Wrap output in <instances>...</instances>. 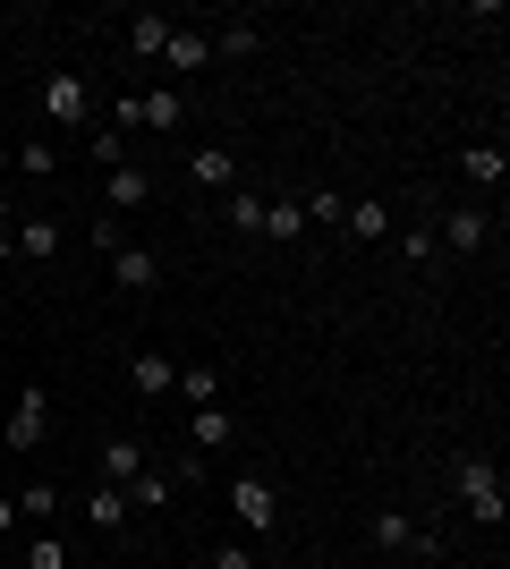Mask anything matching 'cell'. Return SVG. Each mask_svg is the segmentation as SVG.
Instances as JSON below:
<instances>
[{"instance_id":"1","label":"cell","mask_w":510,"mask_h":569,"mask_svg":"<svg viewBox=\"0 0 510 569\" xmlns=\"http://www.w3.org/2000/svg\"><path fill=\"white\" fill-rule=\"evenodd\" d=\"M451 493H460V510L477 527H502L510 519V485H502V468H493L486 451H451Z\"/></svg>"},{"instance_id":"2","label":"cell","mask_w":510,"mask_h":569,"mask_svg":"<svg viewBox=\"0 0 510 569\" xmlns=\"http://www.w3.org/2000/svg\"><path fill=\"white\" fill-rule=\"evenodd\" d=\"M34 102H43V119H51V128H69V137L94 128V94H86V77H77V69H51L43 86H34Z\"/></svg>"},{"instance_id":"3","label":"cell","mask_w":510,"mask_h":569,"mask_svg":"<svg viewBox=\"0 0 510 569\" xmlns=\"http://www.w3.org/2000/svg\"><path fill=\"white\" fill-rule=\"evenodd\" d=\"M0 442H9V451H43V442H51V382H18Z\"/></svg>"},{"instance_id":"4","label":"cell","mask_w":510,"mask_h":569,"mask_svg":"<svg viewBox=\"0 0 510 569\" xmlns=\"http://www.w3.org/2000/svg\"><path fill=\"white\" fill-rule=\"evenodd\" d=\"M221 501H230V519H239L247 536H281V493H272L264 476H230Z\"/></svg>"},{"instance_id":"5","label":"cell","mask_w":510,"mask_h":569,"mask_svg":"<svg viewBox=\"0 0 510 569\" xmlns=\"http://www.w3.org/2000/svg\"><path fill=\"white\" fill-rule=\"evenodd\" d=\"M188 119V94H170V86H153V94H120L111 102V128H153V137H170Z\"/></svg>"},{"instance_id":"6","label":"cell","mask_w":510,"mask_h":569,"mask_svg":"<svg viewBox=\"0 0 510 569\" xmlns=\"http://www.w3.org/2000/svg\"><path fill=\"white\" fill-rule=\"evenodd\" d=\"M426 230H434V247H442V256H477V247L493 238V213H486V204H442V213L426 221Z\"/></svg>"},{"instance_id":"7","label":"cell","mask_w":510,"mask_h":569,"mask_svg":"<svg viewBox=\"0 0 510 569\" xmlns=\"http://www.w3.org/2000/svg\"><path fill=\"white\" fill-rule=\"evenodd\" d=\"M366 536H374V552H442V536H434V527H417L409 510H374Z\"/></svg>"},{"instance_id":"8","label":"cell","mask_w":510,"mask_h":569,"mask_svg":"<svg viewBox=\"0 0 510 569\" xmlns=\"http://www.w3.org/2000/svg\"><path fill=\"white\" fill-rule=\"evenodd\" d=\"M60 247H69V221L60 213H26L18 238H9V256H26V263H60Z\"/></svg>"},{"instance_id":"9","label":"cell","mask_w":510,"mask_h":569,"mask_svg":"<svg viewBox=\"0 0 510 569\" xmlns=\"http://www.w3.org/2000/svg\"><path fill=\"white\" fill-rule=\"evenodd\" d=\"M188 188L230 196V188H239V153H230V144H196V153H188Z\"/></svg>"},{"instance_id":"10","label":"cell","mask_w":510,"mask_h":569,"mask_svg":"<svg viewBox=\"0 0 510 569\" xmlns=\"http://www.w3.org/2000/svg\"><path fill=\"white\" fill-rule=\"evenodd\" d=\"M230 442H239V417H230V400H221V408H188V451H196V459L230 451Z\"/></svg>"},{"instance_id":"11","label":"cell","mask_w":510,"mask_h":569,"mask_svg":"<svg viewBox=\"0 0 510 569\" xmlns=\"http://www.w3.org/2000/svg\"><path fill=\"white\" fill-rule=\"evenodd\" d=\"M102 196H111V221H120V213H137V204H153V170H146V162L102 170Z\"/></svg>"},{"instance_id":"12","label":"cell","mask_w":510,"mask_h":569,"mask_svg":"<svg viewBox=\"0 0 510 569\" xmlns=\"http://www.w3.org/2000/svg\"><path fill=\"white\" fill-rule=\"evenodd\" d=\"M170 382H179V357H162V349L128 357V391H137V400H170Z\"/></svg>"},{"instance_id":"13","label":"cell","mask_w":510,"mask_h":569,"mask_svg":"<svg viewBox=\"0 0 510 569\" xmlns=\"http://www.w3.org/2000/svg\"><path fill=\"white\" fill-rule=\"evenodd\" d=\"M451 162H460V179H468L477 196H486V188H502V179H510V153H502V144H460Z\"/></svg>"},{"instance_id":"14","label":"cell","mask_w":510,"mask_h":569,"mask_svg":"<svg viewBox=\"0 0 510 569\" xmlns=\"http://www.w3.org/2000/svg\"><path fill=\"white\" fill-rule=\"evenodd\" d=\"M111 281H120L128 298H137V289H153V281H162V256H153V247H137V238H128L120 256H111Z\"/></svg>"},{"instance_id":"15","label":"cell","mask_w":510,"mask_h":569,"mask_svg":"<svg viewBox=\"0 0 510 569\" xmlns=\"http://www.w3.org/2000/svg\"><path fill=\"white\" fill-rule=\"evenodd\" d=\"M128 519H137V510H128L120 485H94V493H86V527H94V536H128Z\"/></svg>"},{"instance_id":"16","label":"cell","mask_w":510,"mask_h":569,"mask_svg":"<svg viewBox=\"0 0 510 569\" xmlns=\"http://www.w3.org/2000/svg\"><path fill=\"white\" fill-rule=\"evenodd\" d=\"M146 459H153V451L137 442V433H102V485H128Z\"/></svg>"},{"instance_id":"17","label":"cell","mask_w":510,"mask_h":569,"mask_svg":"<svg viewBox=\"0 0 510 569\" xmlns=\"http://www.w3.org/2000/svg\"><path fill=\"white\" fill-rule=\"evenodd\" d=\"M204 60H213V43H204L196 26H170V43H162V69H170V77H196Z\"/></svg>"},{"instance_id":"18","label":"cell","mask_w":510,"mask_h":569,"mask_svg":"<svg viewBox=\"0 0 510 569\" xmlns=\"http://www.w3.org/2000/svg\"><path fill=\"white\" fill-rule=\"evenodd\" d=\"M340 230L358 238V247H374V238H391V204H383V196H358V204L340 213Z\"/></svg>"},{"instance_id":"19","label":"cell","mask_w":510,"mask_h":569,"mask_svg":"<svg viewBox=\"0 0 510 569\" xmlns=\"http://www.w3.org/2000/svg\"><path fill=\"white\" fill-rule=\"evenodd\" d=\"M120 493H128V510H170V493H179V485H170V468H153V459H146Z\"/></svg>"},{"instance_id":"20","label":"cell","mask_w":510,"mask_h":569,"mask_svg":"<svg viewBox=\"0 0 510 569\" xmlns=\"http://www.w3.org/2000/svg\"><path fill=\"white\" fill-rule=\"evenodd\" d=\"M221 221H230L239 238H264V196H256V188H230V196H221Z\"/></svg>"},{"instance_id":"21","label":"cell","mask_w":510,"mask_h":569,"mask_svg":"<svg viewBox=\"0 0 510 569\" xmlns=\"http://www.w3.org/2000/svg\"><path fill=\"white\" fill-rule=\"evenodd\" d=\"M170 26H179V18H162V9H146V18H128V51H137V60H162Z\"/></svg>"},{"instance_id":"22","label":"cell","mask_w":510,"mask_h":569,"mask_svg":"<svg viewBox=\"0 0 510 569\" xmlns=\"http://www.w3.org/2000/svg\"><path fill=\"white\" fill-rule=\"evenodd\" d=\"M264 238H281V247L307 238V204H298V196H264Z\"/></svg>"},{"instance_id":"23","label":"cell","mask_w":510,"mask_h":569,"mask_svg":"<svg viewBox=\"0 0 510 569\" xmlns=\"http://www.w3.org/2000/svg\"><path fill=\"white\" fill-rule=\"evenodd\" d=\"M170 391H179L188 408H221V375H213V366H179V382H170Z\"/></svg>"},{"instance_id":"24","label":"cell","mask_w":510,"mask_h":569,"mask_svg":"<svg viewBox=\"0 0 510 569\" xmlns=\"http://www.w3.org/2000/svg\"><path fill=\"white\" fill-rule=\"evenodd\" d=\"M204 43H213L221 60H247V51H264V26H213Z\"/></svg>"},{"instance_id":"25","label":"cell","mask_w":510,"mask_h":569,"mask_svg":"<svg viewBox=\"0 0 510 569\" xmlns=\"http://www.w3.org/2000/svg\"><path fill=\"white\" fill-rule=\"evenodd\" d=\"M60 501H69L60 485H26V493H18V519H34V527H43V519H60Z\"/></svg>"},{"instance_id":"26","label":"cell","mask_w":510,"mask_h":569,"mask_svg":"<svg viewBox=\"0 0 510 569\" xmlns=\"http://www.w3.org/2000/svg\"><path fill=\"white\" fill-rule=\"evenodd\" d=\"M51 170H60L51 137H26V144H18V179H51Z\"/></svg>"},{"instance_id":"27","label":"cell","mask_w":510,"mask_h":569,"mask_svg":"<svg viewBox=\"0 0 510 569\" xmlns=\"http://www.w3.org/2000/svg\"><path fill=\"white\" fill-rule=\"evenodd\" d=\"M400 256H409L417 272H434V263H442V247H434V230L417 221V230H400Z\"/></svg>"},{"instance_id":"28","label":"cell","mask_w":510,"mask_h":569,"mask_svg":"<svg viewBox=\"0 0 510 569\" xmlns=\"http://www.w3.org/2000/svg\"><path fill=\"white\" fill-rule=\"evenodd\" d=\"M86 153H94L102 170H120L128 162V137H120V128H86Z\"/></svg>"},{"instance_id":"29","label":"cell","mask_w":510,"mask_h":569,"mask_svg":"<svg viewBox=\"0 0 510 569\" xmlns=\"http://www.w3.org/2000/svg\"><path fill=\"white\" fill-rule=\"evenodd\" d=\"M298 204H307V221H323V230H340V213H349V196H332V188L298 196Z\"/></svg>"},{"instance_id":"30","label":"cell","mask_w":510,"mask_h":569,"mask_svg":"<svg viewBox=\"0 0 510 569\" xmlns=\"http://www.w3.org/2000/svg\"><path fill=\"white\" fill-rule=\"evenodd\" d=\"M26 569H69V545H60V536H34V545H26Z\"/></svg>"},{"instance_id":"31","label":"cell","mask_w":510,"mask_h":569,"mask_svg":"<svg viewBox=\"0 0 510 569\" xmlns=\"http://www.w3.org/2000/svg\"><path fill=\"white\" fill-rule=\"evenodd\" d=\"M86 238H94L102 256H120V247H128V230H120V221H111V213H102V221H94V230H86Z\"/></svg>"},{"instance_id":"32","label":"cell","mask_w":510,"mask_h":569,"mask_svg":"<svg viewBox=\"0 0 510 569\" xmlns=\"http://www.w3.org/2000/svg\"><path fill=\"white\" fill-rule=\"evenodd\" d=\"M9 230H18V204H9V188H0V263H9Z\"/></svg>"},{"instance_id":"33","label":"cell","mask_w":510,"mask_h":569,"mask_svg":"<svg viewBox=\"0 0 510 569\" xmlns=\"http://www.w3.org/2000/svg\"><path fill=\"white\" fill-rule=\"evenodd\" d=\"M213 569H256V561H247V545H221V552H213Z\"/></svg>"},{"instance_id":"34","label":"cell","mask_w":510,"mask_h":569,"mask_svg":"<svg viewBox=\"0 0 510 569\" xmlns=\"http://www.w3.org/2000/svg\"><path fill=\"white\" fill-rule=\"evenodd\" d=\"M0 536H18V501L0 493Z\"/></svg>"},{"instance_id":"35","label":"cell","mask_w":510,"mask_h":569,"mask_svg":"<svg viewBox=\"0 0 510 569\" xmlns=\"http://www.w3.org/2000/svg\"><path fill=\"white\" fill-rule=\"evenodd\" d=\"M179 569H213V561H179Z\"/></svg>"}]
</instances>
